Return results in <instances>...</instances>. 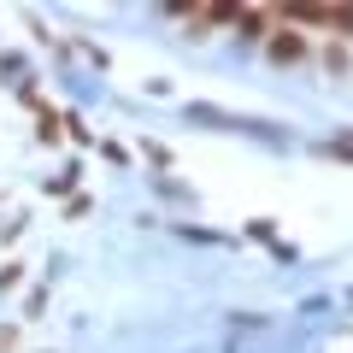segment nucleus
Masks as SVG:
<instances>
[{
	"label": "nucleus",
	"instance_id": "3",
	"mask_svg": "<svg viewBox=\"0 0 353 353\" xmlns=\"http://www.w3.org/2000/svg\"><path fill=\"white\" fill-rule=\"evenodd\" d=\"M336 30H341V36H353V6H336Z\"/></svg>",
	"mask_w": 353,
	"mask_h": 353
},
{
	"label": "nucleus",
	"instance_id": "2",
	"mask_svg": "<svg viewBox=\"0 0 353 353\" xmlns=\"http://www.w3.org/2000/svg\"><path fill=\"white\" fill-rule=\"evenodd\" d=\"M265 18H271V12H236V24H241V36H248V41H259L265 36Z\"/></svg>",
	"mask_w": 353,
	"mask_h": 353
},
{
	"label": "nucleus",
	"instance_id": "1",
	"mask_svg": "<svg viewBox=\"0 0 353 353\" xmlns=\"http://www.w3.org/2000/svg\"><path fill=\"white\" fill-rule=\"evenodd\" d=\"M271 59L277 65H301L306 59V36L301 30H271Z\"/></svg>",
	"mask_w": 353,
	"mask_h": 353
},
{
	"label": "nucleus",
	"instance_id": "4",
	"mask_svg": "<svg viewBox=\"0 0 353 353\" xmlns=\"http://www.w3.org/2000/svg\"><path fill=\"white\" fill-rule=\"evenodd\" d=\"M18 347V330H0V353H12Z\"/></svg>",
	"mask_w": 353,
	"mask_h": 353
}]
</instances>
